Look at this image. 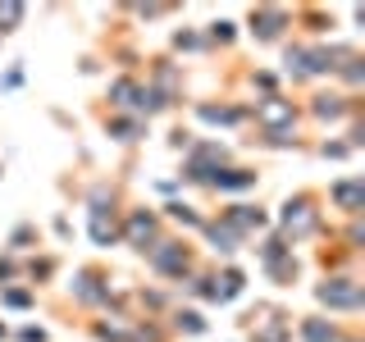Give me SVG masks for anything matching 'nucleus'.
I'll return each mask as SVG.
<instances>
[{
    "instance_id": "f257e3e1",
    "label": "nucleus",
    "mask_w": 365,
    "mask_h": 342,
    "mask_svg": "<svg viewBox=\"0 0 365 342\" xmlns=\"http://www.w3.org/2000/svg\"><path fill=\"white\" fill-rule=\"evenodd\" d=\"M319 296H324V301H334V306H356V288H351L347 279L324 283V288H319Z\"/></svg>"
},
{
    "instance_id": "f03ea898",
    "label": "nucleus",
    "mask_w": 365,
    "mask_h": 342,
    "mask_svg": "<svg viewBox=\"0 0 365 342\" xmlns=\"http://www.w3.org/2000/svg\"><path fill=\"white\" fill-rule=\"evenodd\" d=\"M260 119H265V123H283V119H292V105H288V100H265V105H260Z\"/></svg>"
},
{
    "instance_id": "7ed1b4c3",
    "label": "nucleus",
    "mask_w": 365,
    "mask_h": 342,
    "mask_svg": "<svg viewBox=\"0 0 365 342\" xmlns=\"http://www.w3.org/2000/svg\"><path fill=\"white\" fill-rule=\"evenodd\" d=\"M356 197H361L356 182H342V187H338V201H342V205H356Z\"/></svg>"
}]
</instances>
